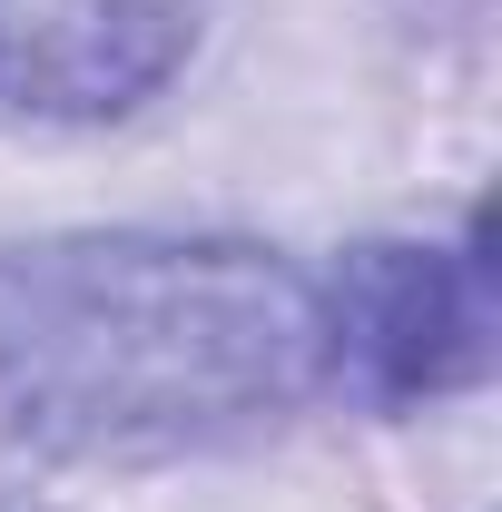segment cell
<instances>
[{
    "mask_svg": "<svg viewBox=\"0 0 502 512\" xmlns=\"http://www.w3.org/2000/svg\"><path fill=\"white\" fill-rule=\"evenodd\" d=\"M325 384V296L247 237L0 247V424L158 463L286 424Z\"/></svg>",
    "mask_w": 502,
    "mask_h": 512,
    "instance_id": "1",
    "label": "cell"
},
{
    "mask_svg": "<svg viewBox=\"0 0 502 512\" xmlns=\"http://www.w3.org/2000/svg\"><path fill=\"white\" fill-rule=\"evenodd\" d=\"M325 365H345L375 404H424V394L483 384V365H493L483 237H473V256L404 247V237L355 247L345 276L325 286Z\"/></svg>",
    "mask_w": 502,
    "mask_h": 512,
    "instance_id": "2",
    "label": "cell"
},
{
    "mask_svg": "<svg viewBox=\"0 0 502 512\" xmlns=\"http://www.w3.org/2000/svg\"><path fill=\"white\" fill-rule=\"evenodd\" d=\"M197 40V0H0V109L119 119Z\"/></svg>",
    "mask_w": 502,
    "mask_h": 512,
    "instance_id": "3",
    "label": "cell"
}]
</instances>
